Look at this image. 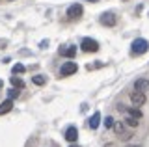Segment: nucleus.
I'll list each match as a JSON object with an SVG mask.
<instances>
[{
    "label": "nucleus",
    "mask_w": 149,
    "mask_h": 147,
    "mask_svg": "<svg viewBox=\"0 0 149 147\" xmlns=\"http://www.w3.org/2000/svg\"><path fill=\"white\" fill-rule=\"evenodd\" d=\"M149 50V41L143 39V37H138L132 41V47H130V52L136 54V56H140V54H146Z\"/></svg>",
    "instance_id": "nucleus-1"
},
{
    "label": "nucleus",
    "mask_w": 149,
    "mask_h": 147,
    "mask_svg": "<svg viewBox=\"0 0 149 147\" xmlns=\"http://www.w3.org/2000/svg\"><path fill=\"white\" fill-rule=\"evenodd\" d=\"M80 49L84 52H97V50H99V43H97L95 39H91V37H84L80 41Z\"/></svg>",
    "instance_id": "nucleus-2"
},
{
    "label": "nucleus",
    "mask_w": 149,
    "mask_h": 147,
    "mask_svg": "<svg viewBox=\"0 0 149 147\" xmlns=\"http://www.w3.org/2000/svg\"><path fill=\"white\" fill-rule=\"evenodd\" d=\"M146 93H142V91H136L134 89L132 93H130V103H132V106H136V108H140V106H143L146 104Z\"/></svg>",
    "instance_id": "nucleus-3"
},
{
    "label": "nucleus",
    "mask_w": 149,
    "mask_h": 147,
    "mask_svg": "<svg viewBox=\"0 0 149 147\" xmlns=\"http://www.w3.org/2000/svg\"><path fill=\"white\" fill-rule=\"evenodd\" d=\"M77 71H78V65L74 62H65L62 65V69H60V75H62V76H71Z\"/></svg>",
    "instance_id": "nucleus-4"
},
{
    "label": "nucleus",
    "mask_w": 149,
    "mask_h": 147,
    "mask_svg": "<svg viewBox=\"0 0 149 147\" xmlns=\"http://www.w3.org/2000/svg\"><path fill=\"white\" fill-rule=\"evenodd\" d=\"M82 13H84V8L80 4H73V6H69V10H67V17L69 19H78Z\"/></svg>",
    "instance_id": "nucleus-5"
},
{
    "label": "nucleus",
    "mask_w": 149,
    "mask_h": 147,
    "mask_svg": "<svg viewBox=\"0 0 149 147\" xmlns=\"http://www.w3.org/2000/svg\"><path fill=\"white\" fill-rule=\"evenodd\" d=\"M112 128H114V130H116V134L121 136L123 140H129V138H130V134H129L127 130H125V125H123L121 121H114V127H112Z\"/></svg>",
    "instance_id": "nucleus-6"
},
{
    "label": "nucleus",
    "mask_w": 149,
    "mask_h": 147,
    "mask_svg": "<svg viewBox=\"0 0 149 147\" xmlns=\"http://www.w3.org/2000/svg\"><path fill=\"white\" fill-rule=\"evenodd\" d=\"M116 22H118V19H116V15L114 13H102L101 15V24H104V26H116Z\"/></svg>",
    "instance_id": "nucleus-7"
},
{
    "label": "nucleus",
    "mask_w": 149,
    "mask_h": 147,
    "mask_svg": "<svg viewBox=\"0 0 149 147\" xmlns=\"http://www.w3.org/2000/svg\"><path fill=\"white\" fill-rule=\"evenodd\" d=\"M134 89H136V91H142V93H147V91H149V80L138 78L136 82H134Z\"/></svg>",
    "instance_id": "nucleus-8"
},
{
    "label": "nucleus",
    "mask_w": 149,
    "mask_h": 147,
    "mask_svg": "<svg viewBox=\"0 0 149 147\" xmlns=\"http://www.w3.org/2000/svg\"><path fill=\"white\" fill-rule=\"evenodd\" d=\"M77 138H78L77 127H67V130H65V140L71 141V144H74V141H77Z\"/></svg>",
    "instance_id": "nucleus-9"
},
{
    "label": "nucleus",
    "mask_w": 149,
    "mask_h": 147,
    "mask_svg": "<svg viewBox=\"0 0 149 147\" xmlns=\"http://www.w3.org/2000/svg\"><path fill=\"white\" fill-rule=\"evenodd\" d=\"M88 125H90L91 130H95V128L101 125V114H99V112H95V114H93V116L90 117V121H88Z\"/></svg>",
    "instance_id": "nucleus-10"
},
{
    "label": "nucleus",
    "mask_w": 149,
    "mask_h": 147,
    "mask_svg": "<svg viewBox=\"0 0 149 147\" xmlns=\"http://www.w3.org/2000/svg\"><path fill=\"white\" fill-rule=\"evenodd\" d=\"M11 108H13V101H11V99H6L2 104H0V116H4V114L11 112Z\"/></svg>",
    "instance_id": "nucleus-11"
},
{
    "label": "nucleus",
    "mask_w": 149,
    "mask_h": 147,
    "mask_svg": "<svg viewBox=\"0 0 149 147\" xmlns=\"http://www.w3.org/2000/svg\"><path fill=\"white\" fill-rule=\"evenodd\" d=\"M60 54L65 58H73L77 54V47H65V49H60Z\"/></svg>",
    "instance_id": "nucleus-12"
},
{
    "label": "nucleus",
    "mask_w": 149,
    "mask_h": 147,
    "mask_svg": "<svg viewBox=\"0 0 149 147\" xmlns=\"http://www.w3.org/2000/svg\"><path fill=\"white\" fill-rule=\"evenodd\" d=\"M11 71H13V75H22V73L26 71V67L22 65V63H15V65H13V69H11Z\"/></svg>",
    "instance_id": "nucleus-13"
},
{
    "label": "nucleus",
    "mask_w": 149,
    "mask_h": 147,
    "mask_svg": "<svg viewBox=\"0 0 149 147\" xmlns=\"http://www.w3.org/2000/svg\"><path fill=\"white\" fill-rule=\"evenodd\" d=\"M125 123H127L129 127H138V119L136 117H132V116H125Z\"/></svg>",
    "instance_id": "nucleus-14"
},
{
    "label": "nucleus",
    "mask_w": 149,
    "mask_h": 147,
    "mask_svg": "<svg viewBox=\"0 0 149 147\" xmlns=\"http://www.w3.org/2000/svg\"><path fill=\"white\" fill-rule=\"evenodd\" d=\"M32 82H34L36 86H43L45 82H47V78H45V76H41V75H36V76H32Z\"/></svg>",
    "instance_id": "nucleus-15"
},
{
    "label": "nucleus",
    "mask_w": 149,
    "mask_h": 147,
    "mask_svg": "<svg viewBox=\"0 0 149 147\" xmlns=\"http://www.w3.org/2000/svg\"><path fill=\"white\" fill-rule=\"evenodd\" d=\"M11 84H13V88H22V86H24V82L19 78V76H11Z\"/></svg>",
    "instance_id": "nucleus-16"
},
{
    "label": "nucleus",
    "mask_w": 149,
    "mask_h": 147,
    "mask_svg": "<svg viewBox=\"0 0 149 147\" xmlns=\"http://www.w3.org/2000/svg\"><path fill=\"white\" fill-rule=\"evenodd\" d=\"M102 125H104L106 128H112V127H114V117H112V116H106V119L102 121Z\"/></svg>",
    "instance_id": "nucleus-17"
},
{
    "label": "nucleus",
    "mask_w": 149,
    "mask_h": 147,
    "mask_svg": "<svg viewBox=\"0 0 149 147\" xmlns=\"http://www.w3.org/2000/svg\"><path fill=\"white\" fill-rule=\"evenodd\" d=\"M17 97H19V91H17V88H11V89L8 91V99H11V101H13V99H17Z\"/></svg>",
    "instance_id": "nucleus-18"
},
{
    "label": "nucleus",
    "mask_w": 149,
    "mask_h": 147,
    "mask_svg": "<svg viewBox=\"0 0 149 147\" xmlns=\"http://www.w3.org/2000/svg\"><path fill=\"white\" fill-rule=\"evenodd\" d=\"M88 2H99V0H88Z\"/></svg>",
    "instance_id": "nucleus-19"
},
{
    "label": "nucleus",
    "mask_w": 149,
    "mask_h": 147,
    "mask_svg": "<svg viewBox=\"0 0 149 147\" xmlns=\"http://www.w3.org/2000/svg\"><path fill=\"white\" fill-rule=\"evenodd\" d=\"M2 84H4V82H2V80H0V88H2Z\"/></svg>",
    "instance_id": "nucleus-20"
},
{
    "label": "nucleus",
    "mask_w": 149,
    "mask_h": 147,
    "mask_svg": "<svg viewBox=\"0 0 149 147\" xmlns=\"http://www.w3.org/2000/svg\"><path fill=\"white\" fill-rule=\"evenodd\" d=\"M71 147H80V145H71Z\"/></svg>",
    "instance_id": "nucleus-21"
},
{
    "label": "nucleus",
    "mask_w": 149,
    "mask_h": 147,
    "mask_svg": "<svg viewBox=\"0 0 149 147\" xmlns=\"http://www.w3.org/2000/svg\"><path fill=\"white\" fill-rule=\"evenodd\" d=\"M134 147H138V145H134Z\"/></svg>",
    "instance_id": "nucleus-22"
}]
</instances>
